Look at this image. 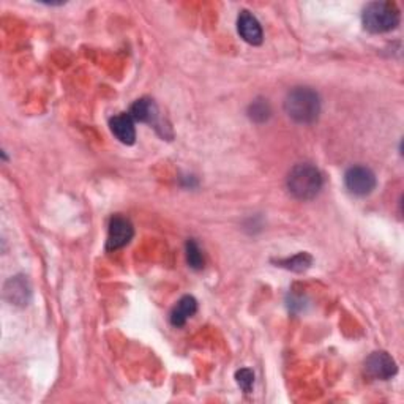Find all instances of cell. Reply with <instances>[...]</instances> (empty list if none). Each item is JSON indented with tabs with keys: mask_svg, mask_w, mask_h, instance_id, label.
Wrapping results in <instances>:
<instances>
[{
	"mask_svg": "<svg viewBox=\"0 0 404 404\" xmlns=\"http://www.w3.org/2000/svg\"><path fill=\"white\" fill-rule=\"evenodd\" d=\"M284 111L297 123H313L321 112L319 95L310 87H295L284 100Z\"/></svg>",
	"mask_w": 404,
	"mask_h": 404,
	"instance_id": "cell-1",
	"label": "cell"
},
{
	"mask_svg": "<svg viewBox=\"0 0 404 404\" xmlns=\"http://www.w3.org/2000/svg\"><path fill=\"white\" fill-rule=\"evenodd\" d=\"M286 183L289 193L294 197L300 201H310L321 191L322 176L313 164L300 163L290 169Z\"/></svg>",
	"mask_w": 404,
	"mask_h": 404,
	"instance_id": "cell-2",
	"label": "cell"
},
{
	"mask_svg": "<svg viewBox=\"0 0 404 404\" xmlns=\"http://www.w3.org/2000/svg\"><path fill=\"white\" fill-rule=\"evenodd\" d=\"M362 23L371 34H386L400 24V10L393 2H371L362 13Z\"/></svg>",
	"mask_w": 404,
	"mask_h": 404,
	"instance_id": "cell-3",
	"label": "cell"
},
{
	"mask_svg": "<svg viewBox=\"0 0 404 404\" xmlns=\"http://www.w3.org/2000/svg\"><path fill=\"white\" fill-rule=\"evenodd\" d=\"M344 183L349 193L355 196H367L376 188L374 172L365 166H353L344 174Z\"/></svg>",
	"mask_w": 404,
	"mask_h": 404,
	"instance_id": "cell-4",
	"label": "cell"
},
{
	"mask_svg": "<svg viewBox=\"0 0 404 404\" xmlns=\"http://www.w3.org/2000/svg\"><path fill=\"white\" fill-rule=\"evenodd\" d=\"M133 235H135V228L130 220H127V218H123L121 215L112 216L109 221L106 248H108L109 251L123 248L125 245L130 243Z\"/></svg>",
	"mask_w": 404,
	"mask_h": 404,
	"instance_id": "cell-5",
	"label": "cell"
},
{
	"mask_svg": "<svg viewBox=\"0 0 404 404\" xmlns=\"http://www.w3.org/2000/svg\"><path fill=\"white\" fill-rule=\"evenodd\" d=\"M365 371L367 374L374 377V379H390L396 374V363L387 353L384 350H377V353L371 354L368 359L365 360Z\"/></svg>",
	"mask_w": 404,
	"mask_h": 404,
	"instance_id": "cell-6",
	"label": "cell"
},
{
	"mask_svg": "<svg viewBox=\"0 0 404 404\" xmlns=\"http://www.w3.org/2000/svg\"><path fill=\"white\" fill-rule=\"evenodd\" d=\"M237 30L238 35L243 38V42H247L248 44L253 46H259L264 39L262 34V27L257 19L251 15L250 11L243 10L240 11L237 19Z\"/></svg>",
	"mask_w": 404,
	"mask_h": 404,
	"instance_id": "cell-7",
	"label": "cell"
},
{
	"mask_svg": "<svg viewBox=\"0 0 404 404\" xmlns=\"http://www.w3.org/2000/svg\"><path fill=\"white\" fill-rule=\"evenodd\" d=\"M109 127L112 135H114L122 144L131 145L136 141V130L135 121L130 114H118L111 118Z\"/></svg>",
	"mask_w": 404,
	"mask_h": 404,
	"instance_id": "cell-8",
	"label": "cell"
},
{
	"mask_svg": "<svg viewBox=\"0 0 404 404\" xmlns=\"http://www.w3.org/2000/svg\"><path fill=\"white\" fill-rule=\"evenodd\" d=\"M5 299L11 305H27L30 299V286L24 276L10 278L5 284Z\"/></svg>",
	"mask_w": 404,
	"mask_h": 404,
	"instance_id": "cell-9",
	"label": "cell"
},
{
	"mask_svg": "<svg viewBox=\"0 0 404 404\" xmlns=\"http://www.w3.org/2000/svg\"><path fill=\"white\" fill-rule=\"evenodd\" d=\"M128 114L136 122H145L154 125H157L158 122V108L154 102L149 100V98H141V100L135 102Z\"/></svg>",
	"mask_w": 404,
	"mask_h": 404,
	"instance_id": "cell-10",
	"label": "cell"
},
{
	"mask_svg": "<svg viewBox=\"0 0 404 404\" xmlns=\"http://www.w3.org/2000/svg\"><path fill=\"white\" fill-rule=\"evenodd\" d=\"M197 310V302L195 297L185 295L182 297L178 303L176 305V308L172 310L171 313V324L174 327H182L185 322H187L188 317L193 316Z\"/></svg>",
	"mask_w": 404,
	"mask_h": 404,
	"instance_id": "cell-11",
	"label": "cell"
},
{
	"mask_svg": "<svg viewBox=\"0 0 404 404\" xmlns=\"http://www.w3.org/2000/svg\"><path fill=\"white\" fill-rule=\"evenodd\" d=\"M270 112H271L270 104L267 103V100H262V98H259V100H255L248 108L250 118L253 122H257V123L266 122L267 118L270 117Z\"/></svg>",
	"mask_w": 404,
	"mask_h": 404,
	"instance_id": "cell-12",
	"label": "cell"
},
{
	"mask_svg": "<svg viewBox=\"0 0 404 404\" xmlns=\"http://www.w3.org/2000/svg\"><path fill=\"white\" fill-rule=\"evenodd\" d=\"M311 262H313V259H311L310 255L299 253L297 256L289 257V259L280 261L278 264H280L281 267L289 269V270H293V271H303V270H307L311 266Z\"/></svg>",
	"mask_w": 404,
	"mask_h": 404,
	"instance_id": "cell-13",
	"label": "cell"
},
{
	"mask_svg": "<svg viewBox=\"0 0 404 404\" xmlns=\"http://www.w3.org/2000/svg\"><path fill=\"white\" fill-rule=\"evenodd\" d=\"M187 262L191 269L201 270L204 267V257L195 240L187 242Z\"/></svg>",
	"mask_w": 404,
	"mask_h": 404,
	"instance_id": "cell-14",
	"label": "cell"
},
{
	"mask_svg": "<svg viewBox=\"0 0 404 404\" xmlns=\"http://www.w3.org/2000/svg\"><path fill=\"white\" fill-rule=\"evenodd\" d=\"M235 379H237L238 387H240L243 392H247V393L251 392V388H253V384H255L253 371L248 369V368L238 369L235 373Z\"/></svg>",
	"mask_w": 404,
	"mask_h": 404,
	"instance_id": "cell-15",
	"label": "cell"
}]
</instances>
